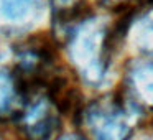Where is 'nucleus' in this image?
<instances>
[{"instance_id":"f257e3e1","label":"nucleus","mask_w":153,"mask_h":140,"mask_svg":"<svg viewBox=\"0 0 153 140\" xmlns=\"http://www.w3.org/2000/svg\"><path fill=\"white\" fill-rule=\"evenodd\" d=\"M114 35L104 22L87 17L68 33V54L87 84L102 83L114 46Z\"/></svg>"},{"instance_id":"f03ea898","label":"nucleus","mask_w":153,"mask_h":140,"mask_svg":"<svg viewBox=\"0 0 153 140\" xmlns=\"http://www.w3.org/2000/svg\"><path fill=\"white\" fill-rule=\"evenodd\" d=\"M140 112L123 96L100 97L84 109V122L96 140H130L133 133L132 119Z\"/></svg>"},{"instance_id":"7ed1b4c3","label":"nucleus","mask_w":153,"mask_h":140,"mask_svg":"<svg viewBox=\"0 0 153 140\" xmlns=\"http://www.w3.org/2000/svg\"><path fill=\"white\" fill-rule=\"evenodd\" d=\"M58 107L50 96L38 91L25 97L17 115V125L25 140H50L59 127Z\"/></svg>"},{"instance_id":"20e7f679","label":"nucleus","mask_w":153,"mask_h":140,"mask_svg":"<svg viewBox=\"0 0 153 140\" xmlns=\"http://www.w3.org/2000/svg\"><path fill=\"white\" fill-rule=\"evenodd\" d=\"M123 97L140 110L153 107V61L135 63L127 71Z\"/></svg>"},{"instance_id":"39448f33","label":"nucleus","mask_w":153,"mask_h":140,"mask_svg":"<svg viewBox=\"0 0 153 140\" xmlns=\"http://www.w3.org/2000/svg\"><path fill=\"white\" fill-rule=\"evenodd\" d=\"M54 27L69 33L77 23L87 18L86 0H51Z\"/></svg>"},{"instance_id":"423d86ee","label":"nucleus","mask_w":153,"mask_h":140,"mask_svg":"<svg viewBox=\"0 0 153 140\" xmlns=\"http://www.w3.org/2000/svg\"><path fill=\"white\" fill-rule=\"evenodd\" d=\"M40 10V0H0V18L8 25L30 23Z\"/></svg>"},{"instance_id":"0eeeda50","label":"nucleus","mask_w":153,"mask_h":140,"mask_svg":"<svg viewBox=\"0 0 153 140\" xmlns=\"http://www.w3.org/2000/svg\"><path fill=\"white\" fill-rule=\"evenodd\" d=\"M18 96H22L13 74L0 71V115L8 114L13 109Z\"/></svg>"},{"instance_id":"6e6552de","label":"nucleus","mask_w":153,"mask_h":140,"mask_svg":"<svg viewBox=\"0 0 153 140\" xmlns=\"http://www.w3.org/2000/svg\"><path fill=\"white\" fill-rule=\"evenodd\" d=\"M56 140H86V139L81 137V135H76V133H68V135H63V137H59V139H56Z\"/></svg>"},{"instance_id":"1a4fd4ad","label":"nucleus","mask_w":153,"mask_h":140,"mask_svg":"<svg viewBox=\"0 0 153 140\" xmlns=\"http://www.w3.org/2000/svg\"><path fill=\"white\" fill-rule=\"evenodd\" d=\"M105 2H109V0H105Z\"/></svg>"}]
</instances>
